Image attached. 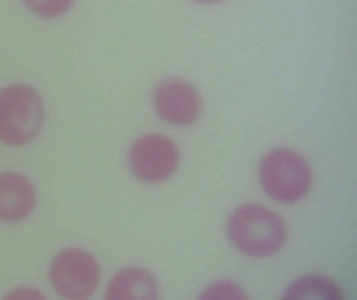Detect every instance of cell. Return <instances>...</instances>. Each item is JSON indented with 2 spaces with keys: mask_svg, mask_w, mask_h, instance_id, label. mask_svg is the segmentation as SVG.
Instances as JSON below:
<instances>
[{
  "mask_svg": "<svg viewBox=\"0 0 357 300\" xmlns=\"http://www.w3.org/2000/svg\"><path fill=\"white\" fill-rule=\"evenodd\" d=\"M283 219L256 203L234 210L227 222V235L234 247L244 255L263 258L275 255L287 241Z\"/></svg>",
  "mask_w": 357,
  "mask_h": 300,
  "instance_id": "6da1fadb",
  "label": "cell"
},
{
  "mask_svg": "<svg viewBox=\"0 0 357 300\" xmlns=\"http://www.w3.org/2000/svg\"><path fill=\"white\" fill-rule=\"evenodd\" d=\"M45 123L43 99L33 87L14 84L0 90V141L20 147L36 139Z\"/></svg>",
  "mask_w": 357,
  "mask_h": 300,
  "instance_id": "7a4b0ae2",
  "label": "cell"
},
{
  "mask_svg": "<svg viewBox=\"0 0 357 300\" xmlns=\"http://www.w3.org/2000/svg\"><path fill=\"white\" fill-rule=\"evenodd\" d=\"M259 177L266 195L282 204L304 199L312 185V172L307 160L286 148L273 150L264 156Z\"/></svg>",
  "mask_w": 357,
  "mask_h": 300,
  "instance_id": "3957f363",
  "label": "cell"
},
{
  "mask_svg": "<svg viewBox=\"0 0 357 300\" xmlns=\"http://www.w3.org/2000/svg\"><path fill=\"white\" fill-rule=\"evenodd\" d=\"M50 281L66 299H87L99 285L101 268L93 254L82 248H68L58 253L49 269Z\"/></svg>",
  "mask_w": 357,
  "mask_h": 300,
  "instance_id": "277c9868",
  "label": "cell"
},
{
  "mask_svg": "<svg viewBox=\"0 0 357 300\" xmlns=\"http://www.w3.org/2000/svg\"><path fill=\"white\" fill-rule=\"evenodd\" d=\"M129 168L139 180L158 184L176 173L181 154L176 143L162 134L143 135L133 143L127 156Z\"/></svg>",
  "mask_w": 357,
  "mask_h": 300,
  "instance_id": "5b68a950",
  "label": "cell"
},
{
  "mask_svg": "<svg viewBox=\"0 0 357 300\" xmlns=\"http://www.w3.org/2000/svg\"><path fill=\"white\" fill-rule=\"evenodd\" d=\"M152 104L162 120L179 128L192 126L202 116V95L185 79L171 77L158 82L152 91Z\"/></svg>",
  "mask_w": 357,
  "mask_h": 300,
  "instance_id": "8992f818",
  "label": "cell"
},
{
  "mask_svg": "<svg viewBox=\"0 0 357 300\" xmlns=\"http://www.w3.org/2000/svg\"><path fill=\"white\" fill-rule=\"evenodd\" d=\"M36 189L24 175L15 172L0 174V222L20 223L36 206Z\"/></svg>",
  "mask_w": 357,
  "mask_h": 300,
  "instance_id": "52a82bcc",
  "label": "cell"
},
{
  "mask_svg": "<svg viewBox=\"0 0 357 300\" xmlns=\"http://www.w3.org/2000/svg\"><path fill=\"white\" fill-rule=\"evenodd\" d=\"M155 276L143 268H126L110 279L106 298L112 300H154L160 296Z\"/></svg>",
  "mask_w": 357,
  "mask_h": 300,
  "instance_id": "ba28073f",
  "label": "cell"
},
{
  "mask_svg": "<svg viewBox=\"0 0 357 300\" xmlns=\"http://www.w3.org/2000/svg\"><path fill=\"white\" fill-rule=\"evenodd\" d=\"M283 299H344L340 285L329 277L309 274L294 281L284 292Z\"/></svg>",
  "mask_w": 357,
  "mask_h": 300,
  "instance_id": "9c48e42d",
  "label": "cell"
},
{
  "mask_svg": "<svg viewBox=\"0 0 357 300\" xmlns=\"http://www.w3.org/2000/svg\"><path fill=\"white\" fill-rule=\"evenodd\" d=\"M24 3L38 17L55 19L68 13L75 0H24Z\"/></svg>",
  "mask_w": 357,
  "mask_h": 300,
  "instance_id": "30bf717a",
  "label": "cell"
},
{
  "mask_svg": "<svg viewBox=\"0 0 357 300\" xmlns=\"http://www.w3.org/2000/svg\"><path fill=\"white\" fill-rule=\"evenodd\" d=\"M202 299H248L245 291L235 281L229 279L215 281L206 287L200 295Z\"/></svg>",
  "mask_w": 357,
  "mask_h": 300,
  "instance_id": "8fae6325",
  "label": "cell"
},
{
  "mask_svg": "<svg viewBox=\"0 0 357 300\" xmlns=\"http://www.w3.org/2000/svg\"><path fill=\"white\" fill-rule=\"evenodd\" d=\"M9 298H24V299H30V298H35V299H39V298H43V295H40V292L36 291L34 289H30V287H22V289H17L16 291L12 292L11 295H9Z\"/></svg>",
  "mask_w": 357,
  "mask_h": 300,
  "instance_id": "7c38bea8",
  "label": "cell"
},
{
  "mask_svg": "<svg viewBox=\"0 0 357 300\" xmlns=\"http://www.w3.org/2000/svg\"><path fill=\"white\" fill-rule=\"evenodd\" d=\"M191 1L196 5L202 6V7H214V6L225 3L227 0H191Z\"/></svg>",
  "mask_w": 357,
  "mask_h": 300,
  "instance_id": "4fadbf2b",
  "label": "cell"
}]
</instances>
